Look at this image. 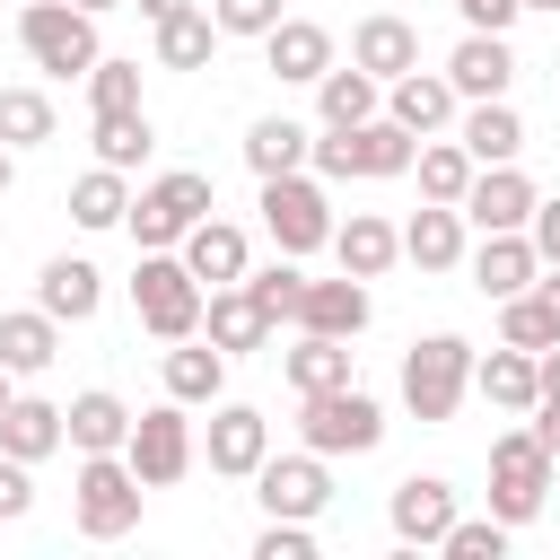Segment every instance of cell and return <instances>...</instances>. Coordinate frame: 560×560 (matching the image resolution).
Returning <instances> with one entry per match:
<instances>
[{
    "label": "cell",
    "mask_w": 560,
    "mask_h": 560,
    "mask_svg": "<svg viewBox=\"0 0 560 560\" xmlns=\"http://www.w3.org/2000/svg\"><path fill=\"white\" fill-rule=\"evenodd\" d=\"M411 131L394 122V114H368V122H341V131H324L306 158L332 175V184H350V175H368V184H385V175H411Z\"/></svg>",
    "instance_id": "6da1fadb"
},
{
    "label": "cell",
    "mask_w": 560,
    "mask_h": 560,
    "mask_svg": "<svg viewBox=\"0 0 560 560\" xmlns=\"http://www.w3.org/2000/svg\"><path fill=\"white\" fill-rule=\"evenodd\" d=\"M464 394H472V341L464 332H429L402 350V411L411 420H455Z\"/></svg>",
    "instance_id": "7a4b0ae2"
},
{
    "label": "cell",
    "mask_w": 560,
    "mask_h": 560,
    "mask_svg": "<svg viewBox=\"0 0 560 560\" xmlns=\"http://www.w3.org/2000/svg\"><path fill=\"white\" fill-rule=\"evenodd\" d=\"M551 446L534 438V429H508V438H490V516L516 534V525H534L542 516V499H551Z\"/></svg>",
    "instance_id": "3957f363"
},
{
    "label": "cell",
    "mask_w": 560,
    "mask_h": 560,
    "mask_svg": "<svg viewBox=\"0 0 560 560\" xmlns=\"http://www.w3.org/2000/svg\"><path fill=\"white\" fill-rule=\"evenodd\" d=\"M18 44H26V61L52 70V79H88V61L105 52V44H96V18H88L79 0H18Z\"/></svg>",
    "instance_id": "277c9868"
},
{
    "label": "cell",
    "mask_w": 560,
    "mask_h": 560,
    "mask_svg": "<svg viewBox=\"0 0 560 560\" xmlns=\"http://www.w3.org/2000/svg\"><path fill=\"white\" fill-rule=\"evenodd\" d=\"M306 411H298V438L332 464V455H376L385 446V411H376V394H359V385H324V394H298Z\"/></svg>",
    "instance_id": "5b68a950"
},
{
    "label": "cell",
    "mask_w": 560,
    "mask_h": 560,
    "mask_svg": "<svg viewBox=\"0 0 560 560\" xmlns=\"http://www.w3.org/2000/svg\"><path fill=\"white\" fill-rule=\"evenodd\" d=\"M201 280L184 271V254L175 245H158V254H140V271H131V306H140V324L158 332V341H184V332H201Z\"/></svg>",
    "instance_id": "8992f818"
},
{
    "label": "cell",
    "mask_w": 560,
    "mask_h": 560,
    "mask_svg": "<svg viewBox=\"0 0 560 560\" xmlns=\"http://www.w3.org/2000/svg\"><path fill=\"white\" fill-rule=\"evenodd\" d=\"M219 201H210V175H192V166H175V175H158V184H140L131 192V210H122V228L140 236V254H158V245H175L192 219H210Z\"/></svg>",
    "instance_id": "52a82bcc"
},
{
    "label": "cell",
    "mask_w": 560,
    "mask_h": 560,
    "mask_svg": "<svg viewBox=\"0 0 560 560\" xmlns=\"http://www.w3.org/2000/svg\"><path fill=\"white\" fill-rule=\"evenodd\" d=\"M262 228H271L280 254L332 245V201H324V184H315L306 166H298V175H262Z\"/></svg>",
    "instance_id": "ba28073f"
},
{
    "label": "cell",
    "mask_w": 560,
    "mask_h": 560,
    "mask_svg": "<svg viewBox=\"0 0 560 560\" xmlns=\"http://www.w3.org/2000/svg\"><path fill=\"white\" fill-rule=\"evenodd\" d=\"M192 455H201V446H192V420H184V402H175V394H166L158 411H140V420H131V438H122V464L140 472V490L184 481V472H192Z\"/></svg>",
    "instance_id": "9c48e42d"
},
{
    "label": "cell",
    "mask_w": 560,
    "mask_h": 560,
    "mask_svg": "<svg viewBox=\"0 0 560 560\" xmlns=\"http://www.w3.org/2000/svg\"><path fill=\"white\" fill-rule=\"evenodd\" d=\"M140 472L122 464V455H88L79 464V534L88 542H122L131 525H140Z\"/></svg>",
    "instance_id": "30bf717a"
},
{
    "label": "cell",
    "mask_w": 560,
    "mask_h": 560,
    "mask_svg": "<svg viewBox=\"0 0 560 560\" xmlns=\"http://www.w3.org/2000/svg\"><path fill=\"white\" fill-rule=\"evenodd\" d=\"M254 499H262V516H324L332 508V472H324V455L306 446V455H262L254 464Z\"/></svg>",
    "instance_id": "8fae6325"
},
{
    "label": "cell",
    "mask_w": 560,
    "mask_h": 560,
    "mask_svg": "<svg viewBox=\"0 0 560 560\" xmlns=\"http://www.w3.org/2000/svg\"><path fill=\"white\" fill-rule=\"evenodd\" d=\"M534 201H542V192H534V175L508 158V166H472V184H464V201H455V210H464V228L499 236V228H525V219H534Z\"/></svg>",
    "instance_id": "7c38bea8"
},
{
    "label": "cell",
    "mask_w": 560,
    "mask_h": 560,
    "mask_svg": "<svg viewBox=\"0 0 560 560\" xmlns=\"http://www.w3.org/2000/svg\"><path fill=\"white\" fill-rule=\"evenodd\" d=\"M385 516H394V542H411V551H438V542H446V525H455V481H438V472H411V481H394Z\"/></svg>",
    "instance_id": "4fadbf2b"
},
{
    "label": "cell",
    "mask_w": 560,
    "mask_h": 560,
    "mask_svg": "<svg viewBox=\"0 0 560 560\" xmlns=\"http://www.w3.org/2000/svg\"><path fill=\"white\" fill-rule=\"evenodd\" d=\"M271 455V420L254 402H219L210 411V472L219 481H254V464Z\"/></svg>",
    "instance_id": "5bb4252c"
},
{
    "label": "cell",
    "mask_w": 560,
    "mask_h": 560,
    "mask_svg": "<svg viewBox=\"0 0 560 560\" xmlns=\"http://www.w3.org/2000/svg\"><path fill=\"white\" fill-rule=\"evenodd\" d=\"M368 315H376V306H368V280H350V271H341V280H306V298H298V315H289V324H298V332L359 341V332H368Z\"/></svg>",
    "instance_id": "9a60e30c"
},
{
    "label": "cell",
    "mask_w": 560,
    "mask_h": 560,
    "mask_svg": "<svg viewBox=\"0 0 560 560\" xmlns=\"http://www.w3.org/2000/svg\"><path fill=\"white\" fill-rule=\"evenodd\" d=\"M508 79H516V52H508V35H481V26H464V44L446 52V88L472 105V96H508Z\"/></svg>",
    "instance_id": "2e32d148"
},
{
    "label": "cell",
    "mask_w": 560,
    "mask_h": 560,
    "mask_svg": "<svg viewBox=\"0 0 560 560\" xmlns=\"http://www.w3.org/2000/svg\"><path fill=\"white\" fill-rule=\"evenodd\" d=\"M455 88H446V70H402V79H385V114L411 131V140H429V131H446L455 122Z\"/></svg>",
    "instance_id": "e0dca14e"
},
{
    "label": "cell",
    "mask_w": 560,
    "mask_h": 560,
    "mask_svg": "<svg viewBox=\"0 0 560 560\" xmlns=\"http://www.w3.org/2000/svg\"><path fill=\"white\" fill-rule=\"evenodd\" d=\"M175 254H184V271L201 280V289H228V280H245V228H228V219H192L184 236H175Z\"/></svg>",
    "instance_id": "ac0fdd59"
},
{
    "label": "cell",
    "mask_w": 560,
    "mask_h": 560,
    "mask_svg": "<svg viewBox=\"0 0 560 560\" xmlns=\"http://www.w3.org/2000/svg\"><path fill=\"white\" fill-rule=\"evenodd\" d=\"M35 306H44L52 324H88V315L105 306V271L79 262V254H52V262L35 271Z\"/></svg>",
    "instance_id": "d6986e66"
},
{
    "label": "cell",
    "mask_w": 560,
    "mask_h": 560,
    "mask_svg": "<svg viewBox=\"0 0 560 560\" xmlns=\"http://www.w3.org/2000/svg\"><path fill=\"white\" fill-rule=\"evenodd\" d=\"M262 61H271V79H289V88H315V79L332 70V35H324L315 18H280V26L262 35Z\"/></svg>",
    "instance_id": "ffe728a7"
},
{
    "label": "cell",
    "mask_w": 560,
    "mask_h": 560,
    "mask_svg": "<svg viewBox=\"0 0 560 560\" xmlns=\"http://www.w3.org/2000/svg\"><path fill=\"white\" fill-rule=\"evenodd\" d=\"M332 254L350 280H385L402 262V228H385L376 210H350V219H332Z\"/></svg>",
    "instance_id": "44dd1931"
},
{
    "label": "cell",
    "mask_w": 560,
    "mask_h": 560,
    "mask_svg": "<svg viewBox=\"0 0 560 560\" xmlns=\"http://www.w3.org/2000/svg\"><path fill=\"white\" fill-rule=\"evenodd\" d=\"M534 271H542V254H534L525 228H499V236L472 245V289L481 298H516V289H534Z\"/></svg>",
    "instance_id": "7402d4cb"
},
{
    "label": "cell",
    "mask_w": 560,
    "mask_h": 560,
    "mask_svg": "<svg viewBox=\"0 0 560 560\" xmlns=\"http://www.w3.org/2000/svg\"><path fill=\"white\" fill-rule=\"evenodd\" d=\"M201 332H210V350H228V359H236V350H262V341H271V315L254 306V289H245V280H228V289H210V298H201Z\"/></svg>",
    "instance_id": "603a6c76"
},
{
    "label": "cell",
    "mask_w": 560,
    "mask_h": 560,
    "mask_svg": "<svg viewBox=\"0 0 560 560\" xmlns=\"http://www.w3.org/2000/svg\"><path fill=\"white\" fill-rule=\"evenodd\" d=\"M61 438H70L79 455H122V438H131V402H122V394H105V385H88V394H70Z\"/></svg>",
    "instance_id": "cb8c5ba5"
},
{
    "label": "cell",
    "mask_w": 560,
    "mask_h": 560,
    "mask_svg": "<svg viewBox=\"0 0 560 560\" xmlns=\"http://www.w3.org/2000/svg\"><path fill=\"white\" fill-rule=\"evenodd\" d=\"M70 438H61V402H44V394H9L0 402V455H18V464H44V455H61Z\"/></svg>",
    "instance_id": "d4e9b609"
},
{
    "label": "cell",
    "mask_w": 560,
    "mask_h": 560,
    "mask_svg": "<svg viewBox=\"0 0 560 560\" xmlns=\"http://www.w3.org/2000/svg\"><path fill=\"white\" fill-rule=\"evenodd\" d=\"M350 61L385 88V79H402V70H420V26L411 18H359V35H350Z\"/></svg>",
    "instance_id": "484cf974"
},
{
    "label": "cell",
    "mask_w": 560,
    "mask_h": 560,
    "mask_svg": "<svg viewBox=\"0 0 560 560\" xmlns=\"http://www.w3.org/2000/svg\"><path fill=\"white\" fill-rule=\"evenodd\" d=\"M455 140H464V158H472V166H508V158L525 149V122H516V105H508V96H472V105H464V122H455Z\"/></svg>",
    "instance_id": "4316f807"
},
{
    "label": "cell",
    "mask_w": 560,
    "mask_h": 560,
    "mask_svg": "<svg viewBox=\"0 0 560 560\" xmlns=\"http://www.w3.org/2000/svg\"><path fill=\"white\" fill-rule=\"evenodd\" d=\"M402 262L455 271V262H464V210H455V201H420V219L402 228Z\"/></svg>",
    "instance_id": "83f0119b"
},
{
    "label": "cell",
    "mask_w": 560,
    "mask_h": 560,
    "mask_svg": "<svg viewBox=\"0 0 560 560\" xmlns=\"http://www.w3.org/2000/svg\"><path fill=\"white\" fill-rule=\"evenodd\" d=\"M166 394L192 411V402H219L228 394V350H210L201 332H184L175 350H166Z\"/></svg>",
    "instance_id": "f1b7e54d"
},
{
    "label": "cell",
    "mask_w": 560,
    "mask_h": 560,
    "mask_svg": "<svg viewBox=\"0 0 560 560\" xmlns=\"http://www.w3.org/2000/svg\"><path fill=\"white\" fill-rule=\"evenodd\" d=\"M52 359H61V324H52L44 306L0 315V368H9V376H44Z\"/></svg>",
    "instance_id": "f546056e"
},
{
    "label": "cell",
    "mask_w": 560,
    "mask_h": 560,
    "mask_svg": "<svg viewBox=\"0 0 560 560\" xmlns=\"http://www.w3.org/2000/svg\"><path fill=\"white\" fill-rule=\"evenodd\" d=\"M472 394L525 420V411H534V350H516V341H499L490 359H472Z\"/></svg>",
    "instance_id": "4dcf8cb0"
},
{
    "label": "cell",
    "mask_w": 560,
    "mask_h": 560,
    "mask_svg": "<svg viewBox=\"0 0 560 560\" xmlns=\"http://www.w3.org/2000/svg\"><path fill=\"white\" fill-rule=\"evenodd\" d=\"M306 149H315V131L289 122V114H262V122L245 131V166H254V175H298Z\"/></svg>",
    "instance_id": "1f68e13d"
},
{
    "label": "cell",
    "mask_w": 560,
    "mask_h": 560,
    "mask_svg": "<svg viewBox=\"0 0 560 560\" xmlns=\"http://www.w3.org/2000/svg\"><path fill=\"white\" fill-rule=\"evenodd\" d=\"M219 52V26H210V9L192 0V9H175V18H158V61L166 70H201Z\"/></svg>",
    "instance_id": "d6a6232c"
},
{
    "label": "cell",
    "mask_w": 560,
    "mask_h": 560,
    "mask_svg": "<svg viewBox=\"0 0 560 560\" xmlns=\"http://www.w3.org/2000/svg\"><path fill=\"white\" fill-rule=\"evenodd\" d=\"M315 114H324V131H341V122H368V114H376V79H368L359 61H350V70L332 61V70L315 79Z\"/></svg>",
    "instance_id": "836d02e7"
},
{
    "label": "cell",
    "mask_w": 560,
    "mask_h": 560,
    "mask_svg": "<svg viewBox=\"0 0 560 560\" xmlns=\"http://www.w3.org/2000/svg\"><path fill=\"white\" fill-rule=\"evenodd\" d=\"M122 210H131V184H122V166H88L79 184H70V219L79 228H122Z\"/></svg>",
    "instance_id": "e575fe53"
},
{
    "label": "cell",
    "mask_w": 560,
    "mask_h": 560,
    "mask_svg": "<svg viewBox=\"0 0 560 560\" xmlns=\"http://www.w3.org/2000/svg\"><path fill=\"white\" fill-rule=\"evenodd\" d=\"M280 368H289V385H298V394L350 385V341H332V332H298V350H289Z\"/></svg>",
    "instance_id": "d590c367"
},
{
    "label": "cell",
    "mask_w": 560,
    "mask_h": 560,
    "mask_svg": "<svg viewBox=\"0 0 560 560\" xmlns=\"http://www.w3.org/2000/svg\"><path fill=\"white\" fill-rule=\"evenodd\" d=\"M411 175H420V201H464L472 158H464V140H420L411 149Z\"/></svg>",
    "instance_id": "8d00e7d4"
},
{
    "label": "cell",
    "mask_w": 560,
    "mask_h": 560,
    "mask_svg": "<svg viewBox=\"0 0 560 560\" xmlns=\"http://www.w3.org/2000/svg\"><path fill=\"white\" fill-rule=\"evenodd\" d=\"M149 149H158V131H149V114H140V105H122V114H96V166H122V175H131Z\"/></svg>",
    "instance_id": "74e56055"
},
{
    "label": "cell",
    "mask_w": 560,
    "mask_h": 560,
    "mask_svg": "<svg viewBox=\"0 0 560 560\" xmlns=\"http://www.w3.org/2000/svg\"><path fill=\"white\" fill-rule=\"evenodd\" d=\"M52 140V96L44 88H0V149H44Z\"/></svg>",
    "instance_id": "f35d334b"
},
{
    "label": "cell",
    "mask_w": 560,
    "mask_h": 560,
    "mask_svg": "<svg viewBox=\"0 0 560 560\" xmlns=\"http://www.w3.org/2000/svg\"><path fill=\"white\" fill-rule=\"evenodd\" d=\"M245 289H254V306L271 315V324H289L298 315V298H306V271H298V254H280V262H245Z\"/></svg>",
    "instance_id": "ab89813d"
},
{
    "label": "cell",
    "mask_w": 560,
    "mask_h": 560,
    "mask_svg": "<svg viewBox=\"0 0 560 560\" xmlns=\"http://www.w3.org/2000/svg\"><path fill=\"white\" fill-rule=\"evenodd\" d=\"M499 341H516V350H551L560 324H551V306H542L534 289H516V298H499Z\"/></svg>",
    "instance_id": "60d3db41"
},
{
    "label": "cell",
    "mask_w": 560,
    "mask_h": 560,
    "mask_svg": "<svg viewBox=\"0 0 560 560\" xmlns=\"http://www.w3.org/2000/svg\"><path fill=\"white\" fill-rule=\"evenodd\" d=\"M88 105H96V114H122V105H140V61H114V52H96V61H88Z\"/></svg>",
    "instance_id": "b9f144b4"
},
{
    "label": "cell",
    "mask_w": 560,
    "mask_h": 560,
    "mask_svg": "<svg viewBox=\"0 0 560 560\" xmlns=\"http://www.w3.org/2000/svg\"><path fill=\"white\" fill-rule=\"evenodd\" d=\"M525 420H534V438L560 455V341L534 350V411H525Z\"/></svg>",
    "instance_id": "7bdbcfd3"
},
{
    "label": "cell",
    "mask_w": 560,
    "mask_h": 560,
    "mask_svg": "<svg viewBox=\"0 0 560 560\" xmlns=\"http://www.w3.org/2000/svg\"><path fill=\"white\" fill-rule=\"evenodd\" d=\"M438 551H446V560H508V525H499V516H455Z\"/></svg>",
    "instance_id": "ee69618b"
},
{
    "label": "cell",
    "mask_w": 560,
    "mask_h": 560,
    "mask_svg": "<svg viewBox=\"0 0 560 560\" xmlns=\"http://www.w3.org/2000/svg\"><path fill=\"white\" fill-rule=\"evenodd\" d=\"M280 18H289L280 0H210V26H219V35H254V44H262Z\"/></svg>",
    "instance_id": "f6af8a7d"
},
{
    "label": "cell",
    "mask_w": 560,
    "mask_h": 560,
    "mask_svg": "<svg viewBox=\"0 0 560 560\" xmlns=\"http://www.w3.org/2000/svg\"><path fill=\"white\" fill-rule=\"evenodd\" d=\"M254 560H315V534H306V516H271V525L254 534Z\"/></svg>",
    "instance_id": "bcb514c9"
},
{
    "label": "cell",
    "mask_w": 560,
    "mask_h": 560,
    "mask_svg": "<svg viewBox=\"0 0 560 560\" xmlns=\"http://www.w3.org/2000/svg\"><path fill=\"white\" fill-rule=\"evenodd\" d=\"M35 508V481H26V464L18 455H0V525H18Z\"/></svg>",
    "instance_id": "7dc6e473"
},
{
    "label": "cell",
    "mask_w": 560,
    "mask_h": 560,
    "mask_svg": "<svg viewBox=\"0 0 560 560\" xmlns=\"http://www.w3.org/2000/svg\"><path fill=\"white\" fill-rule=\"evenodd\" d=\"M525 236H534V254H542V262H560V192H551V201H534Z\"/></svg>",
    "instance_id": "c3c4849f"
},
{
    "label": "cell",
    "mask_w": 560,
    "mask_h": 560,
    "mask_svg": "<svg viewBox=\"0 0 560 560\" xmlns=\"http://www.w3.org/2000/svg\"><path fill=\"white\" fill-rule=\"evenodd\" d=\"M455 18L481 26V35H508V26H516V0H455Z\"/></svg>",
    "instance_id": "681fc988"
},
{
    "label": "cell",
    "mask_w": 560,
    "mask_h": 560,
    "mask_svg": "<svg viewBox=\"0 0 560 560\" xmlns=\"http://www.w3.org/2000/svg\"><path fill=\"white\" fill-rule=\"evenodd\" d=\"M534 298H542V306H551V324H560V262H542V271H534Z\"/></svg>",
    "instance_id": "f907efd6"
},
{
    "label": "cell",
    "mask_w": 560,
    "mask_h": 560,
    "mask_svg": "<svg viewBox=\"0 0 560 560\" xmlns=\"http://www.w3.org/2000/svg\"><path fill=\"white\" fill-rule=\"evenodd\" d=\"M131 9H140V18L158 26V18H175V9H192V0H131Z\"/></svg>",
    "instance_id": "816d5d0a"
},
{
    "label": "cell",
    "mask_w": 560,
    "mask_h": 560,
    "mask_svg": "<svg viewBox=\"0 0 560 560\" xmlns=\"http://www.w3.org/2000/svg\"><path fill=\"white\" fill-rule=\"evenodd\" d=\"M9 175H18V149H0V192H9Z\"/></svg>",
    "instance_id": "f5cc1de1"
},
{
    "label": "cell",
    "mask_w": 560,
    "mask_h": 560,
    "mask_svg": "<svg viewBox=\"0 0 560 560\" xmlns=\"http://www.w3.org/2000/svg\"><path fill=\"white\" fill-rule=\"evenodd\" d=\"M79 9H88V18H105V9H122V0H79Z\"/></svg>",
    "instance_id": "db71d44e"
},
{
    "label": "cell",
    "mask_w": 560,
    "mask_h": 560,
    "mask_svg": "<svg viewBox=\"0 0 560 560\" xmlns=\"http://www.w3.org/2000/svg\"><path fill=\"white\" fill-rule=\"evenodd\" d=\"M516 9H551V18H560V0H516Z\"/></svg>",
    "instance_id": "11a10c76"
},
{
    "label": "cell",
    "mask_w": 560,
    "mask_h": 560,
    "mask_svg": "<svg viewBox=\"0 0 560 560\" xmlns=\"http://www.w3.org/2000/svg\"><path fill=\"white\" fill-rule=\"evenodd\" d=\"M0 402H9V368H0Z\"/></svg>",
    "instance_id": "9f6ffc18"
}]
</instances>
